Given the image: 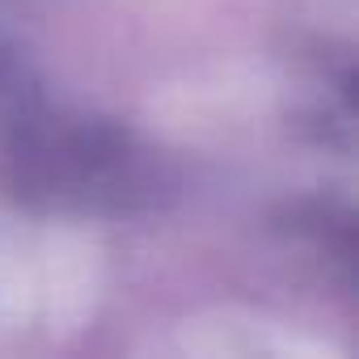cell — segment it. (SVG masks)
<instances>
[{
  "mask_svg": "<svg viewBox=\"0 0 359 359\" xmlns=\"http://www.w3.org/2000/svg\"><path fill=\"white\" fill-rule=\"evenodd\" d=\"M9 187L18 199L81 208V212H135L156 199V161L127 131L106 123H18L9 144Z\"/></svg>",
  "mask_w": 359,
  "mask_h": 359,
  "instance_id": "6da1fadb",
  "label": "cell"
}]
</instances>
